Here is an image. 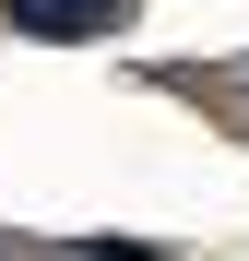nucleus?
Wrapping results in <instances>:
<instances>
[{
  "label": "nucleus",
  "instance_id": "obj_1",
  "mask_svg": "<svg viewBox=\"0 0 249 261\" xmlns=\"http://www.w3.org/2000/svg\"><path fill=\"white\" fill-rule=\"evenodd\" d=\"M119 12H131V0H12L24 36H107Z\"/></svg>",
  "mask_w": 249,
  "mask_h": 261
}]
</instances>
